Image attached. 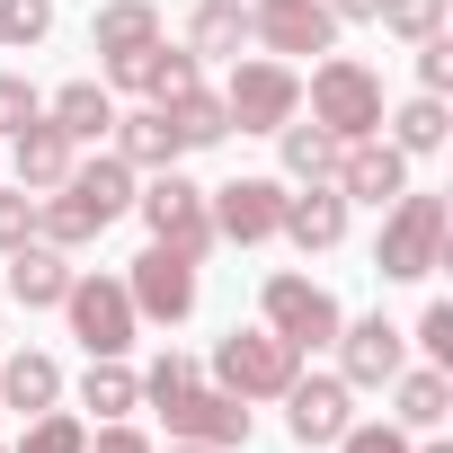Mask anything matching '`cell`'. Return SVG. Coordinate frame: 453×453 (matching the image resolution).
<instances>
[{
	"label": "cell",
	"mask_w": 453,
	"mask_h": 453,
	"mask_svg": "<svg viewBox=\"0 0 453 453\" xmlns=\"http://www.w3.org/2000/svg\"><path fill=\"white\" fill-rule=\"evenodd\" d=\"M204 213H213V241L258 250V241H276V222H285V178H232V187H204Z\"/></svg>",
	"instance_id": "cell-11"
},
{
	"label": "cell",
	"mask_w": 453,
	"mask_h": 453,
	"mask_svg": "<svg viewBox=\"0 0 453 453\" xmlns=\"http://www.w3.org/2000/svg\"><path fill=\"white\" fill-rule=\"evenodd\" d=\"M418 453H453V444H418Z\"/></svg>",
	"instance_id": "cell-42"
},
{
	"label": "cell",
	"mask_w": 453,
	"mask_h": 453,
	"mask_svg": "<svg viewBox=\"0 0 453 453\" xmlns=\"http://www.w3.org/2000/svg\"><path fill=\"white\" fill-rule=\"evenodd\" d=\"M373 10H382V0H329V19H338V27H356V19H373Z\"/></svg>",
	"instance_id": "cell-40"
},
{
	"label": "cell",
	"mask_w": 453,
	"mask_h": 453,
	"mask_svg": "<svg viewBox=\"0 0 453 453\" xmlns=\"http://www.w3.org/2000/svg\"><path fill=\"white\" fill-rule=\"evenodd\" d=\"M72 160H81V142H72L54 116H36V125H19V134H10V169H19V187H27V196H54V187L72 178Z\"/></svg>",
	"instance_id": "cell-17"
},
{
	"label": "cell",
	"mask_w": 453,
	"mask_h": 453,
	"mask_svg": "<svg viewBox=\"0 0 453 453\" xmlns=\"http://www.w3.org/2000/svg\"><path fill=\"white\" fill-rule=\"evenodd\" d=\"M294 373H303V356L276 329H232V338L213 347V382L232 391V400H285Z\"/></svg>",
	"instance_id": "cell-5"
},
{
	"label": "cell",
	"mask_w": 453,
	"mask_h": 453,
	"mask_svg": "<svg viewBox=\"0 0 453 453\" xmlns=\"http://www.w3.org/2000/svg\"><path fill=\"white\" fill-rule=\"evenodd\" d=\"M382 391H391V426H409V435H435L444 409H453V373L444 365H400Z\"/></svg>",
	"instance_id": "cell-19"
},
{
	"label": "cell",
	"mask_w": 453,
	"mask_h": 453,
	"mask_svg": "<svg viewBox=\"0 0 453 453\" xmlns=\"http://www.w3.org/2000/svg\"><path fill=\"white\" fill-rule=\"evenodd\" d=\"M160 418H169V435H178V444H213V453L250 444V400H232L222 382H187V391H169V400H160Z\"/></svg>",
	"instance_id": "cell-10"
},
{
	"label": "cell",
	"mask_w": 453,
	"mask_h": 453,
	"mask_svg": "<svg viewBox=\"0 0 453 453\" xmlns=\"http://www.w3.org/2000/svg\"><path fill=\"white\" fill-rule=\"evenodd\" d=\"M276 142H285V178H294V187L338 178V151H347V142H329L320 125H303V116H294V125H276Z\"/></svg>",
	"instance_id": "cell-27"
},
{
	"label": "cell",
	"mask_w": 453,
	"mask_h": 453,
	"mask_svg": "<svg viewBox=\"0 0 453 453\" xmlns=\"http://www.w3.org/2000/svg\"><path fill=\"white\" fill-rule=\"evenodd\" d=\"M285 426H294V444H338L356 426V391L338 373H294L285 382Z\"/></svg>",
	"instance_id": "cell-15"
},
{
	"label": "cell",
	"mask_w": 453,
	"mask_h": 453,
	"mask_svg": "<svg viewBox=\"0 0 453 453\" xmlns=\"http://www.w3.org/2000/svg\"><path fill=\"white\" fill-rule=\"evenodd\" d=\"M418 89H435V98L453 89V45L444 36H418Z\"/></svg>",
	"instance_id": "cell-37"
},
{
	"label": "cell",
	"mask_w": 453,
	"mask_h": 453,
	"mask_svg": "<svg viewBox=\"0 0 453 453\" xmlns=\"http://www.w3.org/2000/svg\"><path fill=\"white\" fill-rule=\"evenodd\" d=\"M45 116H54L72 142H107V134H116V98H107L98 81H63V89L45 98Z\"/></svg>",
	"instance_id": "cell-24"
},
{
	"label": "cell",
	"mask_w": 453,
	"mask_h": 453,
	"mask_svg": "<svg viewBox=\"0 0 453 453\" xmlns=\"http://www.w3.org/2000/svg\"><path fill=\"white\" fill-rule=\"evenodd\" d=\"M187 382H196V356H178V347H169V356H160V365L142 373V400L160 409V400H169V391H187Z\"/></svg>",
	"instance_id": "cell-35"
},
{
	"label": "cell",
	"mask_w": 453,
	"mask_h": 453,
	"mask_svg": "<svg viewBox=\"0 0 453 453\" xmlns=\"http://www.w3.org/2000/svg\"><path fill=\"white\" fill-rule=\"evenodd\" d=\"M347 204H391L400 187H409V151L400 142H382V134H365V142H347L338 151V178H329Z\"/></svg>",
	"instance_id": "cell-16"
},
{
	"label": "cell",
	"mask_w": 453,
	"mask_h": 453,
	"mask_svg": "<svg viewBox=\"0 0 453 453\" xmlns=\"http://www.w3.org/2000/svg\"><path fill=\"white\" fill-rule=\"evenodd\" d=\"M160 116L178 125V142H187V151H204V142H222V134H232V116H222V89H204V81H196L187 98H169Z\"/></svg>",
	"instance_id": "cell-28"
},
{
	"label": "cell",
	"mask_w": 453,
	"mask_h": 453,
	"mask_svg": "<svg viewBox=\"0 0 453 453\" xmlns=\"http://www.w3.org/2000/svg\"><path fill=\"white\" fill-rule=\"evenodd\" d=\"M311 125L329 134V142H365V134H382V81L356 63V54H329V63H311Z\"/></svg>",
	"instance_id": "cell-3"
},
{
	"label": "cell",
	"mask_w": 453,
	"mask_h": 453,
	"mask_svg": "<svg viewBox=\"0 0 453 453\" xmlns=\"http://www.w3.org/2000/svg\"><path fill=\"white\" fill-rule=\"evenodd\" d=\"M36 116H45V89L19 81V72H0V142H10L19 125H36Z\"/></svg>",
	"instance_id": "cell-33"
},
{
	"label": "cell",
	"mask_w": 453,
	"mask_h": 453,
	"mask_svg": "<svg viewBox=\"0 0 453 453\" xmlns=\"http://www.w3.org/2000/svg\"><path fill=\"white\" fill-rule=\"evenodd\" d=\"M258 303H267V329H276L294 356H320V347L338 338V320H347V311H338V294H329V285H311V276H267V294H258Z\"/></svg>",
	"instance_id": "cell-8"
},
{
	"label": "cell",
	"mask_w": 453,
	"mask_h": 453,
	"mask_svg": "<svg viewBox=\"0 0 453 453\" xmlns=\"http://www.w3.org/2000/svg\"><path fill=\"white\" fill-rule=\"evenodd\" d=\"M250 36L285 63V54H329L338 19H329V0H250Z\"/></svg>",
	"instance_id": "cell-12"
},
{
	"label": "cell",
	"mask_w": 453,
	"mask_h": 453,
	"mask_svg": "<svg viewBox=\"0 0 453 453\" xmlns=\"http://www.w3.org/2000/svg\"><path fill=\"white\" fill-rule=\"evenodd\" d=\"M54 400H63V365H54V356L19 347L10 365H0V409H19V418H36V409H54Z\"/></svg>",
	"instance_id": "cell-23"
},
{
	"label": "cell",
	"mask_w": 453,
	"mask_h": 453,
	"mask_svg": "<svg viewBox=\"0 0 453 453\" xmlns=\"http://www.w3.org/2000/svg\"><path fill=\"white\" fill-rule=\"evenodd\" d=\"M276 241H294L303 258H320V250H338L347 241V196L320 178V187H303V196H285V222H276Z\"/></svg>",
	"instance_id": "cell-18"
},
{
	"label": "cell",
	"mask_w": 453,
	"mask_h": 453,
	"mask_svg": "<svg viewBox=\"0 0 453 453\" xmlns=\"http://www.w3.org/2000/svg\"><path fill=\"white\" fill-rule=\"evenodd\" d=\"M250 45V0H196L187 10V54L196 63H241Z\"/></svg>",
	"instance_id": "cell-21"
},
{
	"label": "cell",
	"mask_w": 453,
	"mask_h": 453,
	"mask_svg": "<svg viewBox=\"0 0 453 453\" xmlns=\"http://www.w3.org/2000/svg\"><path fill=\"white\" fill-rule=\"evenodd\" d=\"M382 125H391V142H400L409 160H418V151H444V134H453V125H444V98H435V89H418V98H409L400 116H382Z\"/></svg>",
	"instance_id": "cell-29"
},
{
	"label": "cell",
	"mask_w": 453,
	"mask_h": 453,
	"mask_svg": "<svg viewBox=\"0 0 453 453\" xmlns=\"http://www.w3.org/2000/svg\"><path fill=\"white\" fill-rule=\"evenodd\" d=\"M169 453H213V444H169Z\"/></svg>",
	"instance_id": "cell-41"
},
{
	"label": "cell",
	"mask_w": 453,
	"mask_h": 453,
	"mask_svg": "<svg viewBox=\"0 0 453 453\" xmlns=\"http://www.w3.org/2000/svg\"><path fill=\"white\" fill-rule=\"evenodd\" d=\"M125 294H134V320L178 329V320L196 311V258H187V250H169V241H151V250L125 267Z\"/></svg>",
	"instance_id": "cell-9"
},
{
	"label": "cell",
	"mask_w": 453,
	"mask_h": 453,
	"mask_svg": "<svg viewBox=\"0 0 453 453\" xmlns=\"http://www.w3.org/2000/svg\"><path fill=\"white\" fill-rule=\"evenodd\" d=\"M222 116H232V134H276V125H294V116H303L294 63H276V54L232 63V81H222Z\"/></svg>",
	"instance_id": "cell-4"
},
{
	"label": "cell",
	"mask_w": 453,
	"mask_h": 453,
	"mask_svg": "<svg viewBox=\"0 0 453 453\" xmlns=\"http://www.w3.org/2000/svg\"><path fill=\"white\" fill-rule=\"evenodd\" d=\"M19 453H89V426H81V418H63V409H36V418H27V435H19Z\"/></svg>",
	"instance_id": "cell-31"
},
{
	"label": "cell",
	"mask_w": 453,
	"mask_h": 453,
	"mask_svg": "<svg viewBox=\"0 0 453 453\" xmlns=\"http://www.w3.org/2000/svg\"><path fill=\"white\" fill-rule=\"evenodd\" d=\"M134 213L151 222V241H169V250H187V258L213 250V213H204V187H196L187 169H151V187H134Z\"/></svg>",
	"instance_id": "cell-6"
},
{
	"label": "cell",
	"mask_w": 453,
	"mask_h": 453,
	"mask_svg": "<svg viewBox=\"0 0 453 453\" xmlns=\"http://www.w3.org/2000/svg\"><path fill=\"white\" fill-rule=\"evenodd\" d=\"M160 36V10H151V0H107V10L89 19V45L116 63V54H134V45H151Z\"/></svg>",
	"instance_id": "cell-26"
},
{
	"label": "cell",
	"mask_w": 453,
	"mask_h": 453,
	"mask_svg": "<svg viewBox=\"0 0 453 453\" xmlns=\"http://www.w3.org/2000/svg\"><path fill=\"white\" fill-rule=\"evenodd\" d=\"M63 320H72V338L89 347V356H125L134 347V294H125V276H72V294H63Z\"/></svg>",
	"instance_id": "cell-7"
},
{
	"label": "cell",
	"mask_w": 453,
	"mask_h": 453,
	"mask_svg": "<svg viewBox=\"0 0 453 453\" xmlns=\"http://www.w3.org/2000/svg\"><path fill=\"white\" fill-rule=\"evenodd\" d=\"M81 409H98V418H134V409H142V373H134L125 356H89V373H81Z\"/></svg>",
	"instance_id": "cell-25"
},
{
	"label": "cell",
	"mask_w": 453,
	"mask_h": 453,
	"mask_svg": "<svg viewBox=\"0 0 453 453\" xmlns=\"http://www.w3.org/2000/svg\"><path fill=\"white\" fill-rule=\"evenodd\" d=\"M107 81H116V89H134V98H151V107H169V98H187V89L204 81V63H196L187 45H160V36H151V45L116 54V63H107Z\"/></svg>",
	"instance_id": "cell-13"
},
{
	"label": "cell",
	"mask_w": 453,
	"mask_h": 453,
	"mask_svg": "<svg viewBox=\"0 0 453 453\" xmlns=\"http://www.w3.org/2000/svg\"><path fill=\"white\" fill-rule=\"evenodd\" d=\"M444 241H453V213H444V196H418V187H400V196L382 204L373 267H382L391 285H418V276H435V267H444Z\"/></svg>",
	"instance_id": "cell-2"
},
{
	"label": "cell",
	"mask_w": 453,
	"mask_h": 453,
	"mask_svg": "<svg viewBox=\"0 0 453 453\" xmlns=\"http://www.w3.org/2000/svg\"><path fill=\"white\" fill-rule=\"evenodd\" d=\"M400 45H418V36H444V0H382V10H373Z\"/></svg>",
	"instance_id": "cell-32"
},
{
	"label": "cell",
	"mask_w": 453,
	"mask_h": 453,
	"mask_svg": "<svg viewBox=\"0 0 453 453\" xmlns=\"http://www.w3.org/2000/svg\"><path fill=\"white\" fill-rule=\"evenodd\" d=\"M45 36H54V0H0V45L10 54H27Z\"/></svg>",
	"instance_id": "cell-30"
},
{
	"label": "cell",
	"mask_w": 453,
	"mask_h": 453,
	"mask_svg": "<svg viewBox=\"0 0 453 453\" xmlns=\"http://www.w3.org/2000/svg\"><path fill=\"white\" fill-rule=\"evenodd\" d=\"M89 453H160V444H151L142 426H125V418H107V426L89 435Z\"/></svg>",
	"instance_id": "cell-39"
},
{
	"label": "cell",
	"mask_w": 453,
	"mask_h": 453,
	"mask_svg": "<svg viewBox=\"0 0 453 453\" xmlns=\"http://www.w3.org/2000/svg\"><path fill=\"white\" fill-rule=\"evenodd\" d=\"M72 250H54V241H27V250H10V294L27 303V311H63V294H72Z\"/></svg>",
	"instance_id": "cell-20"
},
{
	"label": "cell",
	"mask_w": 453,
	"mask_h": 453,
	"mask_svg": "<svg viewBox=\"0 0 453 453\" xmlns=\"http://www.w3.org/2000/svg\"><path fill=\"white\" fill-rule=\"evenodd\" d=\"M134 178H142V169H125L116 151L72 160V178H63L54 196H36V241H54V250H89L107 222L134 213Z\"/></svg>",
	"instance_id": "cell-1"
},
{
	"label": "cell",
	"mask_w": 453,
	"mask_h": 453,
	"mask_svg": "<svg viewBox=\"0 0 453 453\" xmlns=\"http://www.w3.org/2000/svg\"><path fill=\"white\" fill-rule=\"evenodd\" d=\"M116 160L125 169H178L187 142H178V125L160 107H134V116H116Z\"/></svg>",
	"instance_id": "cell-22"
},
{
	"label": "cell",
	"mask_w": 453,
	"mask_h": 453,
	"mask_svg": "<svg viewBox=\"0 0 453 453\" xmlns=\"http://www.w3.org/2000/svg\"><path fill=\"white\" fill-rule=\"evenodd\" d=\"M329 347H338V382H347V391H382V382L409 365V347H400V329H391L382 311H373V320H338Z\"/></svg>",
	"instance_id": "cell-14"
},
{
	"label": "cell",
	"mask_w": 453,
	"mask_h": 453,
	"mask_svg": "<svg viewBox=\"0 0 453 453\" xmlns=\"http://www.w3.org/2000/svg\"><path fill=\"white\" fill-rule=\"evenodd\" d=\"M36 241V196L27 187H0V258Z\"/></svg>",
	"instance_id": "cell-34"
},
{
	"label": "cell",
	"mask_w": 453,
	"mask_h": 453,
	"mask_svg": "<svg viewBox=\"0 0 453 453\" xmlns=\"http://www.w3.org/2000/svg\"><path fill=\"white\" fill-rule=\"evenodd\" d=\"M329 453H409V426H382V418H373V426H347Z\"/></svg>",
	"instance_id": "cell-36"
},
{
	"label": "cell",
	"mask_w": 453,
	"mask_h": 453,
	"mask_svg": "<svg viewBox=\"0 0 453 453\" xmlns=\"http://www.w3.org/2000/svg\"><path fill=\"white\" fill-rule=\"evenodd\" d=\"M418 347H426V365H453V303H426V320H418Z\"/></svg>",
	"instance_id": "cell-38"
}]
</instances>
